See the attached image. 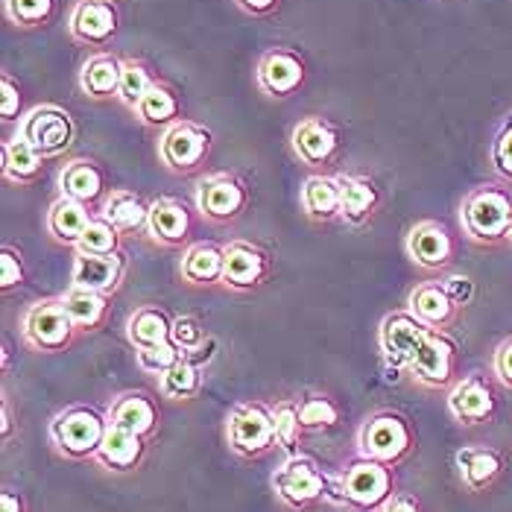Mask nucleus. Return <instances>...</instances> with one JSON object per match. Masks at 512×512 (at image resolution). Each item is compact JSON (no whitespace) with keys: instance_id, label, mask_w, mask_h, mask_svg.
I'll return each mask as SVG.
<instances>
[{"instance_id":"24","label":"nucleus","mask_w":512,"mask_h":512,"mask_svg":"<svg viewBox=\"0 0 512 512\" xmlns=\"http://www.w3.org/2000/svg\"><path fill=\"white\" fill-rule=\"evenodd\" d=\"M457 469L463 483L472 489V492H483L489 489L501 472H504V460L495 448H483V445H466L457 451Z\"/></svg>"},{"instance_id":"36","label":"nucleus","mask_w":512,"mask_h":512,"mask_svg":"<svg viewBox=\"0 0 512 512\" xmlns=\"http://www.w3.org/2000/svg\"><path fill=\"white\" fill-rule=\"evenodd\" d=\"M120 232L103 217V214H94V220L88 223V229L82 232L77 240L74 252H85V255H115L120 252Z\"/></svg>"},{"instance_id":"28","label":"nucleus","mask_w":512,"mask_h":512,"mask_svg":"<svg viewBox=\"0 0 512 512\" xmlns=\"http://www.w3.org/2000/svg\"><path fill=\"white\" fill-rule=\"evenodd\" d=\"M100 214L118 229L120 235L141 232V229H147V223H150V205L138 197V194L123 191V188L109 194V199L103 202V211H100Z\"/></svg>"},{"instance_id":"33","label":"nucleus","mask_w":512,"mask_h":512,"mask_svg":"<svg viewBox=\"0 0 512 512\" xmlns=\"http://www.w3.org/2000/svg\"><path fill=\"white\" fill-rule=\"evenodd\" d=\"M0 164H3V176L15 185H33L41 176L44 158L21 138H9L3 141V153H0Z\"/></svg>"},{"instance_id":"43","label":"nucleus","mask_w":512,"mask_h":512,"mask_svg":"<svg viewBox=\"0 0 512 512\" xmlns=\"http://www.w3.org/2000/svg\"><path fill=\"white\" fill-rule=\"evenodd\" d=\"M135 357H138V366H141L144 372L164 375L170 366H176L185 355H182L173 343H161V346H150V349H135Z\"/></svg>"},{"instance_id":"27","label":"nucleus","mask_w":512,"mask_h":512,"mask_svg":"<svg viewBox=\"0 0 512 512\" xmlns=\"http://www.w3.org/2000/svg\"><path fill=\"white\" fill-rule=\"evenodd\" d=\"M340 179V217L352 226H360L372 217V211L378 208V188L372 179L366 176H337Z\"/></svg>"},{"instance_id":"46","label":"nucleus","mask_w":512,"mask_h":512,"mask_svg":"<svg viewBox=\"0 0 512 512\" xmlns=\"http://www.w3.org/2000/svg\"><path fill=\"white\" fill-rule=\"evenodd\" d=\"M442 287H445V293L454 299V305L457 308H463V305H469L474 296V281L469 276H460V273H451V276H445L439 281Z\"/></svg>"},{"instance_id":"35","label":"nucleus","mask_w":512,"mask_h":512,"mask_svg":"<svg viewBox=\"0 0 512 512\" xmlns=\"http://www.w3.org/2000/svg\"><path fill=\"white\" fill-rule=\"evenodd\" d=\"M153 85H156V79L150 74L147 62H141V59H123L118 100L126 109H135Z\"/></svg>"},{"instance_id":"48","label":"nucleus","mask_w":512,"mask_h":512,"mask_svg":"<svg viewBox=\"0 0 512 512\" xmlns=\"http://www.w3.org/2000/svg\"><path fill=\"white\" fill-rule=\"evenodd\" d=\"M246 15H270L281 0H235Z\"/></svg>"},{"instance_id":"41","label":"nucleus","mask_w":512,"mask_h":512,"mask_svg":"<svg viewBox=\"0 0 512 512\" xmlns=\"http://www.w3.org/2000/svg\"><path fill=\"white\" fill-rule=\"evenodd\" d=\"M205 340H208V334L202 331L199 319H194V316H176V319H173L170 343H173L185 357H191L194 352H199Z\"/></svg>"},{"instance_id":"19","label":"nucleus","mask_w":512,"mask_h":512,"mask_svg":"<svg viewBox=\"0 0 512 512\" xmlns=\"http://www.w3.org/2000/svg\"><path fill=\"white\" fill-rule=\"evenodd\" d=\"M147 232L161 246H182L188 240V232H191V214H188L185 202L173 197L153 199Z\"/></svg>"},{"instance_id":"20","label":"nucleus","mask_w":512,"mask_h":512,"mask_svg":"<svg viewBox=\"0 0 512 512\" xmlns=\"http://www.w3.org/2000/svg\"><path fill=\"white\" fill-rule=\"evenodd\" d=\"M120 74H123V59L115 56V53H109V50H100V53L85 59V65L79 71V88L91 100L118 97Z\"/></svg>"},{"instance_id":"8","label":"nucleus","mask_w":512,"mask_h":512,"mask_svg":"<svg viewBox=\"0 0 512 512\" xmlns=\"http://www.w3.org/2000/svg\"><path fill=\"white\" fill-rule=\"evenodd\" d=\"M229 448L240 457H261L276 445L273 410L264 404H237L226 422Z\"/></svg>"},{"instance_id":"37","label":"nucleus","mask_w":512,"mask_h":512,"mask_svg":"<svg viewBox=\"0 0 512 512\" xmlns=\"http://www.w3.org/2000/svg\"><path fill=\"white\" fill-rule=\"evenodd\" d=\"M3 12L15 27H47L56 15V0H3Z\"/></svg>"},{"instance_id":"1","label":"nucleus","mask_w":512,"mask_h":512,"mask_svg":"<svg viewBox=\"0 0 512 512\" xmlns=\"http://www.w3.org/2000/svg\"><path fill=\"white\" fill-rule=\"evenodd\" d=\"M381 352L393 372L407 369L425 387H445L454 381L457 349L436 328H428L410 311L384 316L381 322Z\"/></svg>"},{"instance_id":"22","label":"nucleus","mask_w":512,"mask_h":512,"mask_svg":"<svg viewBox=\"0 0 512 512\" xmlns=\"http://www.w3.org/2000/svg\"><path fill=\"white\" fill-rule=\"evenodd\" d=\"M407 308H410V314L416 316L419 322H425L428 328H436V331L445 328V325H451L454 316H457L454 299L445 293V287H442L439 281H425V284H419V287L410 293Z\"/></svg>"},{"instance_id":"26","label":"nucleus","mask_w":512,"mask_h":512,"mask_svg":"<svg viewBox=\"0 0 512 512\" xmlns=\"http://www.w3.org/2000/svg\"><path fill=\"white\" fill-rule=\"evenodd\" d=\"M91 220H94V214L88 211V205L71 197H59L47 211V232L56 243L77 246V240L88 229Z\"/></svg>"},{"instance_id":"47","label":"nucleus","mask_w":512,"mask_h":512,"mask_svg":"<svg viewBox=\"0 0 512 512\" xmlns=\"http://www.w3.org/2000/svg\"><path fill=\"white\" fill-rule=\"evenodd\" d=\"M492 372H495V378H498L507 390H512V337L510 340H504V343L495 349Z\"/></svg>"},{"instance_id":"14","label":"nucleus","mask_w":512,"mask_h":512,"mask_svg":"<svg viewBox=\"0 0 512 512\" xmlns=\"http://www.w3.org/2000/svg\"><path fill=\"white\" fill-rule=\"evenodd\" d=\"M258 88L270 97H290L305 85V62L299 59V53L276 47L270 53L261 56L258 62Z\"/></svg>"},{"instance_id":"9","label":"nucleus","mask_w":512,"mask_h":512,"mask_svg":"<svg viewBox=\"0 0 512 512\" xmlns=\"http://www.w3.org/2000/svg\"><path fill=\"white\" fill-rule=\"evenodd\" d=\"M410 425L404 416L398 413H378L372 416L357 436V445H360V457H369V460H378L384 466H393L398 463L407 451H410Z\"/></svg>"},{"instance_id":"29","label":"nucleus","mask_w":512,"mask_h":512,"mask_svg":"<svg viewBox=\"0 0 512 512\" xmlns=\"http://www.w3.org/2000/svg\"><path fill=\"white\" fill-rule=\"evenodd\" d=\"M141 454H144V436L129 434L118 425H109L103 445L97 451V460L112 472H129L141 463Z\"/></svg>"},{"instance_id":"34","label":"nucleus","mask_w":512,"mask_h":512,"mask_svg":"<svg viewBox=\"0 0 512 512\" xmlns=\"http://www.w3.org/2000/svg\"><path fill=\"white\" fill-rule=\"evenodd\" d=\"M62 299H65V308H68V314H71L79 331H97L109 316V296L106 293L71 284L62 293Z\"/></svg>"},{"instance_id":"40","label":"nucleus","mask_w":512,"mask_h":512,"mask_svg":"<svg viewBox=\"0 0 512 512\" xmlns=\"http://www.w3.org/2000/svg\"><path fill=\"white\" fill-rule=\"evenodd\" d=\"M299 419H302V428L305 431H325V428H334L340 413H337V404L325 395H311L299 404Z\"/></svg>"},{"instance_id":"32","label":"nucleus","mask_w":512,"mask_h":512,"mask_svg":"<svg viewBox=\"0 0 512 512\" xmlns=\"http://www.w3.org/2000/svg\"><path fill=\"white\" fill-rule=\"evenodd\" d=\"M132 112H135V118L141 120L144 126L167 129V126H173L176 120H182L179 118V115H182V100H179V94H176L170 85L156 82Z\"/></svg>"},{"instance_id":"12","label":"nucleus","mask_w":512,"mask_h":512,"mask_svg":"<svg viewBox=\"0 0 512 512\" xmlns=\"http://www.w3.org/2000/svg\"><path fill=\"white\" fill-rule=\"evenodd\" d=\"M120 15L112 0H77L68 15L71 39L88 47H109L118 36Z\"/></svg>"},{"instance_id":"17","label":"nucleus","mask_w":512,"mask_h":512,"mask_svg":"<svg viewBox=\"0 0 512 512\" xmlns=\"http://www.w3.org/2000/svg\"><path fill=\"white\" fill-rule=\"evenodd\" d=\"M337 144H340L337 129L328 120L316 118V115L299 120L293 126V132H290L293 156L299 158L302 164H311V167L331 161L334 153H337Z\"/></svg>"},{"instance_id":"21","label":"nucleus","mask_w":512,"mask_h":512,"mask_svg":"<svg viewBox=\"0 0 512 512\" xmlns=\"http://www.w3.org/2000/svg\"><path fill=\"white\" fill-rule=\"evenodd\" d=\"M103 170L91 158H71L59 170V191L62 197H71L82 205H94L103 197Z\"/></svg>"},{"instance_id":"10","label":"nucleus","mask_w":512,"mask_h":512,"mask_svg":"<svg viewBox=\"0 0 512 512\" xmlns=\"http://www.w3.org/2000/svg\"><path fill=\"white\" fill-rule=\"evenodd\" d=\"M273 486H276V495L287 504V507L305 510V507H311L314 501L328 495L331 480L319 472V466H316L314 460L293 454V457H287V463L273 474Z\"/></svg>"},{"instance_id":"4","label":"nucleus","mask_w":512,"mask_h":512,"mask_svg":"<svg viewBox=\"0 0 512 512\" xmlns=\"http://www.w3.org/2000/svg\"><path fill=\"white\" fill-rule=\"evenodd\" d=\"M15 135H21L41 158H59L74 147L77 126L62 106L44 103V106L30 109L24 118L18 120Z\"/></svg>"},{"instance_id":"13","label":"nucleus","mask_w":512,"mask_h":512,"mask_svg":"<svg viewBox=\"0 0 512 512\" xmlns=\"http://www.w3.org/2000/svg\"><path fill=\"white\" fill-rule=\"evenodd\" d=\"M407 255L416 267L428 273H442L454 261V237L451 232L436 223V220H422L410 229L407 235Z\"/></svg>"},{"instance_id":"49","label":"nucleus","mask_w":512,"mask_h":512,"mask_svg":"<svg viewBox=\"0 0 512 512\" xmlns=\"http://www.w3.org/2000/svg\"><path fill=\"white\" fill-rule=\"evenodd\" d=\"M0 510L3 512H24V501L15 495V492H9V489H3L0 492Z\"/></svg>"},{"instance_id":"3","label":"nucleus","mask_w":512,"mask_h":512,"mask_svg":"<svg viewBox=\"0 0 512 512\" xmlns=\"http://www.w3.org/2000/svg\"><path fill=\"white\" fill-rule=\"evenodd\" d=\"M77 325L65 308L62 296H50L39 299L27 308V314L21 319V334L24 343L36 352H65L74 337H77Z\"/></svg>"},{"instance_id":"42","label":"nucleus","mask_w":512,"mask_h":512,"mask_svg":"<svg viewBox=\"0 0 512 512\" xmlns=\"http://www.w3.org/2000/svg\"><path fill=\"white\" fill-rule=\"evenodd\" d=\"M489 158H492V167L501 179L512 182V112L507 118L501 120L495 138H492V150H489Z\"/></svg>"},{"instance_id":"15","label":"nucleus","mask_w":512,"mask_h":512,"mask_svg":"<svg viewBox=\"0 0 512 512\" xmlns=\"http://www.w3.org/2000/svg\"><path fill=\"white\" fill-rule=\"evenodd\" d=\"M448 410L460 425H480V422H489L495 416L498 401H495L492 387L480 375H469L451 387Z\"/></svg>"},{"instance_id":"45","label":"nucleus","mask_w":512,"mask_h":512,"mask_svg":"<svg viewBox=\"0 0 512 512\" xmlns=\"http://www.w3.org/2000/svg\"><path fill=\"white\" fill-rule=\"evenodd\" d=\"M0 118L3 120H21V85L9 74L0 79Z\"/></svg>"},{"instance_id":"50","label":"nucleus","mask_w":512,"mask_h":512,"mask_svg":"<svg viewBox=\"0 0 512 512\" xmlns=\"http://www.w3.org/2000/svg\"><path fill=\"white\" fill-rule=\"evenodd\" d=\"M381 512H419V507H416L410 498H390V501L381 507Z\"/></svg>"},{"instance_id":"2","label":"nucleus","mask_w":512,"mask_h":512,"mask_svg":"<svg viewBox=\"0 0 512 512\" xmlns=\"http://www.w3.org/2000/svg\"><path fill=\"white\" fill-rule=\"evenodd\" d=\"M463 235L477 246H498L510 240L512 194L501 185H480L460 205Z\"/></svg>"},{"instance_id":"11","label":"nucleus","mask_w":512,"mask_h":512,"mask_svg":"<svg viewBox=\"0 0 512 512\" xmlns=\"http://www.w3.org/2000/svg\"><path fill=\"white\" fill-rule=\"evenodd\" d=\"M249 205V191L235 173H208L197 185L199 214L211 223H232Z\"/></svg>"},{"instance_id":"16","label":"nucleus","mask_w":512,"mask_h":512,"mask_svg":"<svg viewBox=\"0 0 512 512\" xmlns=\"http://www.w3.org/2000/svg\"><path fill=\"white\" fill-rule=\"evenodd\" d=\"M226 252V267H223V284L232 290H252L258 287L267 273H270V258L264 249L246 243V240H232L223 246Z\"/></svg>"},{"instance_id":"25","label":"nucleus","mask_w":512,"mask_h":512,"mask_svg":"<svg viewBox=\"0 0 512 512\" xmlns=\"http://www.w3.org/2000/svg\"><path fill=\"white\" fill-rule=\"evenodd\" d=\"M109 425H118V428L129 431V434L150 436L158 425L156 404L144 393L120 395L109 407Z\"/></svg>"},{"instance_id":"30","label":"nucleus","mask_w":512,"mask_h":512,"mask_svg":"<svg viewBox=\"0 0 512 512\" xmlns=\"http://www.w3.org/2000/svg\"><path fill=\"white\" fill-rule=\"evenodd\" d=\"M302 211L316 223H331L340 217V179L337 176H311L302 185Z\"/></svg>"},{"instance_id":"38","label":"nucleus","mask_w":512,"mask_h":512,"mask_svg":"<svg viewBox=\"0 0 512 512\" xmlns=\"http://www.w3.org/2000/svg\"><path fill=\"white\" fill-rule=\"evenodd\" d=\"M202 390V375L194 360L182 357L176 366H170L161 375V393L167 398H194Z\"/></svg>"},{"instance_id":"52","label":"nucleus","mask_w":512,"mask_h":512,"mask_svg":"<svg viewBox=\"0 0 512 512\" xmlns=\"http://www.w3.org/2000/svg\"><path fill=\"white\" fill-rule=\"evenodd\" d=\"M510 243H512V229H510Z\"/></svg>"},{"instance_id":"44","label":"nucleus","mask_w":512,"mask_h":512,"mask_svg":"<svg viewBox=\"0 0 512 512\" xmlns=\"http://www.w3.org/2000/svg\"><path fill=\"white\" fill-rule=\"evenodd\" d=\"M24 284V264H21V255L12 249V246H3L0 252V290H12Z\"/></svg>"},{"instance_id":"23","label":"nucleus","mask_w":512,"mask_h":512,"mask_svg":"<svg viewBox=\"0 0 512 512\" xmlns=\"http://www.w3.org/2000/svg\"><path fill=\"white\" fill-rule=\"evenodd\" d=\"M223 267H226V252L217 243H194L185 249L179 273L188 284L197 287H211V284H223Z\"/></svg>"},{"instance_id":"39","label":"nucleus","mask_w":512,"mask_h":512,"mask_svg":"<svg viewBox=\"0 0 512 512\" xmlns=\"http://www.w3.org/2000/svg\"><path fill=\"white\" fill-rule=\"evenodd\" d=\"M273 425H276V445H281L287 451V457H293L296 454L299 434L305 431L302 428V419H299V407L290 404V401H281L276 410H273Z\"/></svg>"},{"instance_id":"51","label":"nucleus","mask_w":512,"mask_h":512,"mask_svg":"<svg viewBox=\"0 0 512 512\" xmlns=\"http://www.w3.org/2000/svg\"><path fill=\"white\" fill-rule=\"evenodd\" d=\"M12 434V422H9V404L3 401V436Z\"/></svg>"},{"instance_id":"18","label":"nucleus","mask_w":512,"mask_h":512,"mask_svg":"<svg viewBox=\"0 0 512 512\" xmlns=\"http://www.w3.org/2000/svg\"><path fill=\"white\" fill-rule=\"evenodd\" d=\"M126 276V261L123 255H85L74 252V270H71V284L85 287V290H97V293H115L120 281Z\"/></svg>"},{"instance_id":"31","label":"nucleus","mask_w":512,"mask_h":512,"mask_svg":"<svg viewBox=\"0 0 512 512\" xmlns=\"http://www.w3.org/2000/svg\"><path fill=\"white\" fill-rule=\"evenodd\" d=\"M170 331H173V319L156 305L138 308L126 322V337L135 349H150V346L170 343Z\"/></svg>"},{"instance_id":"7","label":"nucleus","mask_w":512,"mask_h":512,"mask_svg":"<svg viewBox=\"0 0 512 512\" xmlns=\"http://www.w3.org/2000/svg\"><path fill=\"white\" fill-rule=\"evenodd\" d=\"M211 153V129L194 120H176L158 138V158L173 173H191Z\"/></svg>"},{"instance_id":"6","label":"nucleus","mask_w":512,"mask_h":512,"mask_svg":"<svg viewBox=\"0 0 512 512\" xmlns=\"http://www.w3.org/2000/svg\"><path fill=\"white\" fill-rule=\"evenodd\" d=\"M337 480H340L343 504H349L355 510H378L393 495V474H390V466H384L378 460H369V457L355 460Z\"/></svg>"},{"instance_id":"5","label":"nucleus","mask_w":512,"mask_h":512,"mask_svg":"<svg viewBox=\"0 0 512 512\" xmlns=\"http://www.w3.org/2000/svg\"><path fill=\"white\" fill-rule=\"evenodd\" d=\"M109 431V419H103L97 410L91 407H71L65 413H59L50 425V439L53 445L71 457V460H85V457H97L103 436Z\"/></svg>"}]
</instances>
